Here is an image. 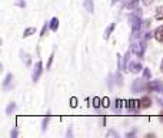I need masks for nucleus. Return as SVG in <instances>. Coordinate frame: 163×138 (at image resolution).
Returning <instances> with one entry per match:
<instances>
[{"label": "nucleus", "mask_w": 163, "mask_h": 138, "mask_svg": "<svg viewBox=\"0 0 163 138\" xmlns=\"http://www.w3.org/2000/svg\"><path fill=\"white\" fill-rule=\"evenodd\" d=\"M130 50H132V53H134V55L140 59V58H143L145 56V50H146V40H136V42H130Z\"/></svg>", "instance_id": "1"}, {"label": "nucleus", "mask_w": 163, "mask_h": 138, "mask_svg": "<svg viewBox=\"0 0 163 138\" xmlns=\"http://www.w3.org/2000/svg\"><path fill=\"white\" fill-rule=\"evenodd\" d=\"M146 78H137L133 81L132 83V92L133 93H139V92H143L146 89Z\"/></svg>", "instance_id": "2"}, {"label": "nucleus", "mask_w": 163, "mask_h": 138, "mask_svg": "<svg viewBox=\"0 0 163 138\" xmlns=\"http://www.w3.org/2000/svg\"><path fill=\"white\" fill-rule=\"evenodd\" d=\"M146 91L149 92H157L163 95V81H150V82L146 85Z\"/></svg>", "instance_id": "3"}, {"label": "nucleus", "mask_w": 163, "mask_h": 138, "mask_svg": "<svg viewBox=\"0 0 163 138\" xmlns=\"http://www.w3.org/2000/svg\"><path fill=\"white\" fill-rule=\"evenodd\" d=\"M42 72H43V64H42V60H37L33 66V71H32V81L34 83L39 82V79L42 76Z\"/></svg>", "instance_id": "4"}, {"label": "nucleus", "mask_w": 163, "mask_h": 138, "mask_svg": "<svg viewBox=\"0 0 163 138\" xmlns=\"http://www.w3.org/2000/svg\"><path fill=\"white\" fill-rule=\"evenodd\" d=\"M13 81H15V76H13V74H7L6 76H4L3 79V83H2V88H3V91H10L13 89Z\"/></svg>", "instance_id": "5"}, {"label": "nucleus", "mask_w": 163, "mask_h": 138, "mask_svg": "<svg viewBox=\"0 0 163 138\" xmlns=\"http://www.w3.org/2000/svg\"><path fill=\"white\" fill-rule=\"evenodd\" d=\"M125 107L129 112H139V109H142L139 101H136V99H129L127 102H125Z\"/></svg>", "instance_id": "6"}, {"label": "nucleus", "mask_w": 163, "mask_h": 138, "mask_svg": "<svg viewBox=\"0 0 163 138\" xmlns=\"http://www.w3.org/2000/svg\"><path fill=\"white\" fill-rule=\"evenodd\" d=\"M129 71L132 72V74H140V72H143V66H142L140 62H130Z\"/></svg>", "instance_id": "7"}, {"label": "nucleus", "mask_w": 163, "mask_h": 138, "mask_svg": "<svg viewBox=\"0 0 163 138\" xmlns=\"http://www.w3.org/2000/svg\"><path fill=\"white\" fill-rule=\"evenodd\" d=\"M83 7L86 9L87 13L93 15L95 13V0H83Z\"/></svg>", "instance_id": "8"}, {"label": "nucleus", "mask_w": 163, "mask_h": 138, "mask_svg": "<svg viewBox=\"0 0 163 138\" xmlns=\"http://www.w3.org/2000/svg\"><path fill=\"white\" fill-rule=\"evenodd\" d=\"M139 104H140V108L142 109H148L152 107V99L149 97H142L140 99H139Z\"/></svg>", "instance_id": "9"}, {"label": "nucleus", "mask_w": 163, "mask_h": 138, "mask_svg": "<svg viewBox=\"0 0 163 138\" xmlns=\"http://www.w3.org/2000/svg\"><path fill=\"white\" fill-rule=\"evenodd\" d=\"M130 55H132V50H127L123 56V72H127L129 71V64H130Z\"/></svg>", "instance_id": "10"}, {"label": "nucleus", "mask_w": 163, "mask_h": 138, "mask_svg": "<svg viewBox=\"0 0 163 138\" xmlns=\"http://www.w3.org/2000/svg\"><path fill=\"white\" fill-rule=\"evenodd\" d=\"M153 33H155V39H156V40L159 42V43H163V25H160V26L156 27Z\"/></svg>", "instance_id": "11"}, {"label": "nucleus", "mask_w": 163, "mask_h": 138, "mask_svg": "<svg viewBox=\"0 0 163 138\" xmlns=\"http://www.w3.org/2000/svg\"><path fill=\"white\" fill-rule=\"evenodd\" d=\"M116 29V22H113V23H110L106 29H104V33H103V39L104 40H109V37H110V35H112V32Z\"/></svg>", "instance_id": "12"}, {"label": "nucleus", "mask_w": 163, "mask_h": 138, "mask_svg": "<svg viewBox=\"0 0 163 138\" xmlns=\"http://www.w3.org/2000/svg\"><path fill=\"white\" fill-rule=\"evenodd\" d=\"M140 2H142V0H127L126 4H125V7H126L127 10H134V9L139 7Z\"/></svg>", "instance_id": "13"}, {"label": "nucleus", "mask_w": 163, "mask_h": 138, "mask_svg": "<svg viewBox=\"0 0 163 138\" xmlns=\"http://www.w3.org/2000/svg\"><path fill=\"white\" fill-rule=\"evenodd\" d=\"M20 59H22V62L26 66H30L32 65V58H30V55L27 52H24V50H20Z\"/></svg>", "instance_id": "14"}, {"label": "nucleus", "mask_w": 163, "mask_h": 138, "mask_svg": "<svg viewBox=\"0 0 163 138\" xmlns=\"http://www.w3.org/2000/svg\"><path fill=\"white\" fill-rule=\"evenodd\" d=\"M113 112H115V114H120V112H122V107H123V101L122 99H120V98H116L115 99V102H113Z\"/></svg>", "instance_id": "15"}, {"label": "nucleus", "mask_w": 163, "mask_h": 138, "mask_svg": "<svg viewBox=\"0 0 163 138\" xmlns=\"http://www.w3.org/2000/svg\"><path fill=\"white\" fill-rule=\"evenodd\" d=\"M59 17H52L50 19V30L52 32H57L59 30Z\"/></svg>", "instance_id": "16"}, {"label": "nucleus", "mask_w": 163, "mask_h": 138, "mask_svg": "<svg viewBox=\"0 0 163 138\" xmlns=\"http://www.w3.org/2000/svg\"><path fill=\"white\" fill-rule=\"evenodd\" d=\"M16 108H17L16 102H9L7 107H6V115H11V114L16 111Z\"/></svg>", "instance_id": "17"}, {"label": "nucleus", "mask_w": 163, "mask_h": 138, "mask_svg": "<svg viewBox=\"0 0 163 138\" xmlns=\"http://www.w3.org/2000/svg\"><path fill=\"white\" fill-rule=\"evenodd\" d=\"M49 121H50V111H47V114H46V117H45V118H43V122H42V131H43V132H45V131L47 130Z\"/></svg>", "instance_id": "18"}, {"label": "nucleus", "mask_w": 163, "mask_h": 138, "mask_svg": "<svg viewBox=\"0 0 163 138\" xmlns=\"http://www.w3.org/2000/svg\"><path fill=\"white\" fill-rule=\"evenodd\" d=\"M155 19H156V20H159V22H162V20H163V6H159V7L156 9Z\"/></svg>", "instance_id": "19"}, {"label": "nucleus", "mask_w": 163, "mask_h": 138, "mask_svg": "<svg viewBox=\"0 0 163 138\" xmlns=\"http://www.w3.org/2000/svg\"><path fill=\"white\" fill-rule=\"evenodd\" d=\"M34 33H36V27H27V29H24V32H23V37H29Z\"/></svg>", "instance_id": "20"}, {"label": "nucleus", "mask_w": 163, "mask_h": 138, "mask_svg": "<svg viewBox=\"0 0 163 138\" xmlns=\"http://www.w3.org/2000/svg\"><path fill=\"white\" fill-rule=\"evenodd\" d=\"M47 30H50V22H46L42 27V32H40V37H45L46 33H47Z\"/></svg>", "instance_id": "21"}, {"label": "nucleus", "mask_w": 163, "mask_h": 138, "mask_svg": "<svg viewBox=\"0 0 163 138\" xmlns=\"http://www.w3.org/2000/svg\"><path fill=\"white\" fill-rule=\"evenodd\" d=\"M102 107V99H100L99 97H95L93 98V108H100Z\"/></svg>", "instance_id": "22"}, {"label": "nucleus", "mask_w": 163, "mask_h": 138, "mask_svg": "<svg viewBox=\"0 0 163 138\" xmlns=\"http://www.w3.org/2000/svg\"><path fill=\"white\" fill-rule=\"evenodd\" d=\"M106 137L108 138H119V132L115 130H109L108 134H106Z\"/></svg>", "instance_id": "23"}, {"label": "nucleus", "mask_w": 163, "mask_h": 138, "mask_svg": "<svg viewBox=\"0 0 163 138\" xmlns=\"http://www.w3.org/2000/svg\"><path fill=\"white\" fill-rule=\"evenodd\" d=\"M143 78L149 79V81H150V78H152V72H150L149 68H143Z\"/></svg>", "instance_id": "24"}, {"label": "nucleus", "mask_w": 163, "mask_h": 138, "mask_svg": "<svg viewBox=\"0 0 163 138\" xmlns=\"http://www.w3.org/2000/svg\"><path fill=\"white\" fill-rule=\"evenodd\" d=\"M53 59H55V52H52V55L49 56V60H47V65H46V69H50L52 68V64H53Z\"/></svg>", "instance_id": "25"}, {"label": "nucleus", "mask_w": 163, "mask_h": 138, "mask_svg": "<svg viewBox=\"0 0 163 138\" xmlns=\"http://www.w3.org/2000/svg\"><path fill=\"white\" fill-rule=\"evenodd\" d=\"M109 98L108 97H104L103 99H102V107H103V108H109V107H110V104H109Z\"/></svg>", "instance_id": "26"}, {"label": "nucleus", "mask_w": 163, "mask_h": 138, "mask_svg": "<svg viewBox=\"0 0 163 138\" xmlns=\"http://www.w3.org/2000/svg\"><path fill=\"white\" fill-rule=\"evenodd\" d=\"M70 107H72V108H76V107H77V98H76V97L70 98Z\"/></svg>", "instance_id": "27"}, {"label": "nucleus", "mask_w": 163, "mask_h": 138, "mask_svg": "<svg viewBox=\"0 0 163 138\" xmlns=\"http://www.w3.org/2000/svg\"><path fill=\"white\" fill-rule=\"evenodd\" d=\"M16 6H19L20 9H24L26 7V2H24V0H17V2H16Z\"/></svg>", "instance_id": "28"}, {"label": "nucleus", "mask_w": 163, "mask_h": 138, "mask_svg": "<svg viewBox=\"0 0 163 138\" xmlns=\"http://www.w3.org/2000/svg\"><path fill=\"white\" fill-rule=\"evenodd\" d=\"M17 135H19L17 128H13V130L10 131V137H11V138H17Z\"/></svg>", "instance_id": "29"}, {"label": "nucleus", "mask_w": 163, "mask_h": 138, "mask_svg": "<svg viewBox=\"0 0 163 138\" xmlns=\"http://www.w3.org/2000/svg\"><path fill=\"white\" fill-rule=\"evenodd\" d=\"M150 23H152V19H146V20H143V27H149L150 26Z\"/></svg>", "instance_id": "30"}, {"label": "nucleus", "mask_w": 163, "mask_h": 138, "mask_svg": "<svg viewBox=\"0 0 163 138\" xmlns=\"http://www.w3.org/2000/svg\"><path fill=\"white\" fill-rule=\"evenodd\" d=\"M153 2H155V0H142V3L145 4V6H150Z\"/></svg>", "instance_id": "31"}, {"label": "nucleus", "mask_w": 163, "mask_h": 138, "mask_svg": "<svg viewBox=\"0 0 163 138\" xmlns=\"http://www.w3.org/2000/svg\"><path fill=\"white\" fill-rule=\"evenodd\" d=\"M66 137H73V131H72L70 127H69V130H67V132H66Z\"/></svg>", "instance_id": "32"}, {"label": "nucleus", "mask_w": 163, "mask_h": 138, "mask_svg": "<svg viewBox=\"0 0 163 138\" xmlns=\"http://www.w3.org/2000/svg\"><path fill=\"white\" fill-rule=\"evenodd\" d=\"M119 2H120V0H110V4L112 6H115L116 3H119Z\"/></svg>", "instance_id": "33"}, {"label": "nucleus", "mask_w": 163, "mask_h": 138, "mask_svg": "<svg viewBox=\"0 0 163 138\" xmlns=\"http://www.w3.org/2000/svg\"><path fill=\"white\" fill-rule=\"evenodd\" d=\"M160 72L163 74V59H162V62H160Z\"/></svg>", "instance_id": "34"}, {"label": "nucleus", "mask_w": 163, "mask_h": 138, "mask_svg": "<svg viewBox=\"0 0 163 138\" xmlns=\"http://www.w3.org/2000/svg\"><path fill=\"white\" fill-rule=\"evenodd\" d=\"M160 121L163 122V109H162V112H160Z\"/></svg>", "instance_id": "35"}]
</instances>
